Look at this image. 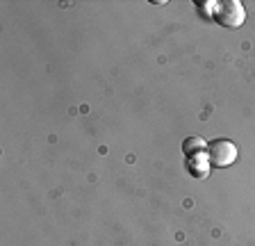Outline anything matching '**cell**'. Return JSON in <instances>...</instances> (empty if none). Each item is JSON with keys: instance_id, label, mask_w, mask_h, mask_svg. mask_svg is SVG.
Here are the masks:
<instances>
[{"instance_id": "cell-4", "label": "cell", "mask_w": 255, "mask_h": 246, "mask_svg": "<svg viewBox=\"0 0 255 246\" xmlns=\"http://www.w3.org/2000/svg\"><path fill=\"white\" fill-rule=\"evenodd\" d=\"M203 150H207V141L203 139V137H187L185 141H182V155H194V153H203Z\"/></svg>"}, {"instance_id": "cell-1", "label": "cell", "mask_w": 255, "mask_h": 246, "mask_svg": "<svg viewBox=\"0 0 255 246\" xmlns=\"http://www.w3.org/2000/svg\"><path fill=\"white\" fill-rule=\"evenodd\" d=\"M214 21L221 27H230V30L242 27L246 21V9L239 0H223L214 9Z\"/></svg>"}, {"instance_id": "cell-3", "label": "cell", "mask_w": 255, "mask_h": 246, "mask_svg": "<svg viewBox=\"0 0 255 246\" xmlns=\"http://www.w3.org/2000/svg\"><path fill=\"white\" fill-rule=\"evenodd\" d=\"M185 166H187V173H189L191 178H196V180H205V178L210 176V169H212L210 157H207V150H203V153H194V155H187Z\"/></svg>"}, {"instance_id": "cell-5", "label": "cell", "mask_w": 255, "mask_h": 246, "mask_svg": "<svg viewBox=\"0 0 255 246\" xmlns=\"http://www.w3.org/2000/svg\"><path fill=\"white\" fill-rule=\"evenodd\" d=\"M217 5L219 2H214V0H205V2L196 0L198 11H201V16H205V18H214V9H217Z\"/></svg>"}, {"instance_id": "cell-2", "label": "cell", "mask_w": 255, "mask_h": 246, "mask_svg": "<svg viewBox=\"0 0 255 246\" xmlns=\"http://www.w3.org/2000/svg\"><path fill=\"white\" fill-rule=\"evenodd\" d=\"M237 155H239V150L230 139L219 137V139H212L210 144H207V157H210V164L217 166V169H226V166L235 164Z\"/></svg>"}]
</instances>
